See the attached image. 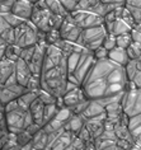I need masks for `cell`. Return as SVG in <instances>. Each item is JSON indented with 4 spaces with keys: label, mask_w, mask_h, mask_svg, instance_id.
I'll return each mask as SVG.
<instances>
[{
    "label": "cell",
    "mask_w": 141,
    "mask_h": 150,
    "mask_svg": "<svg viewBox=\"0 0 141 150\" xmlns=\"http://www.w3.org/2000/svg\"><path fill=\"white\" fill-rule=\"evenodd\" d=\"M6 132H8V131H1V130H0V139H1L3 136H4V135H5Z\"/></svg>",
    "instance_id": "obj_58"
},
{
    "label": "cell",
    "mask_w": 141,
    "mask_h": 150,
    "mask_svg": "<svg viewBox=\"0 0 141 150\" xmlns=\"http://www.w3.org/2000/svg\"><path fill=\"white\" fill-rule=\"evenodd\" d=\"M20 150H33V146L32 144H27L24 146H20Z\"/></svg>",
    "instance_id": "obj_55"
},
{
    "label": "cell",
    "mask_w": 141,
    "mask_h": 150,
    "mask_svg": "<svg viewBox=\"0 0 141 150\" xmlns=\"http://www.w3.org/2000/svg\"><path fill=\"white\" fill-rule=\"evenodd\" d=\"M74 113L71 112V110L70 108H68V107H62V108H60L59 110V113H57V116L55 118L56 120H59L60 122H62V123H66L69 121V118L71 117Z\"/></svg>",
    "instance_id": "obj_38"
},
{
    "label": "cell",
    "mask_w": 141,
    "mask_h": 150,
    "mask_svg": "<svg viewBox=\"0 0 141 150\" xmlns=\"http://www.w3.org/2000/svg\"><path fill=\"white\" fill-rule=\"evenodd\" d=\"M6 113V125H8V132L17 135L18 132L25 130L29 125L35 123L33 117L29 110L19 107L18 110L12 112H5Z\"/></svg>",
    "instance_id": "obj_5"
},
{
    "label": "cell",
    "mask_w": 141,
    "mask_h": 150,
    "mask_svg": "<svg viewBox=\"0 0 141 150\" xmlns=\"http://www.w3.org/2000/svg\"><path fill=\"white\" fill-rule=\"evenodd\" d=\"M85 123H87V118H85L83 115H73L71 117L69 118V121L65 123L64 129L66 131L73 132L74 135H78L84 129Z\"/></svg>",
    "instance_id": "obj_17"
},
{
    "label": "cell",
    "mask_w": 141,
    "mask_h": 150,
    "mask_svg": "<svg viewBox=\"0 0 141 150\" xmlns=\"http://www.w3.org/2000/svg\"><path fill=\"white\" fill-rule=\"evenodd\" d=\"M68 76V65L65 61L59 66L42 71V74H41V87L43 91L51 93L56 98H62L65 96Z\"/></svg>",
    "instance_id": "obj_2"
},
{
    "label": "cell",
    "mask_w": 141,
    "mask_h": 150,
    "mask_svg": "<svg viewBox=\"0 0 141 150\" xmlns=\"http://www.w3.org/2000/svg\"><path fill=\"white\" fill-rule=\"evenodd\" d=\"M18 98H19V97H18L13 91H10L9 88H3V92H1V99H0V104L5 106V104H8V103H10V102H13V100H17Z\"/></svg>",
    "instance_id": "obj_32"
},
{
    "label": "cell",
    "mask_w": 141,
    "mask_h": 150,
    "mask_svg": "<svg viewBox=\"0 0 141 150\" xmlns=\"http://www.w3.org/2000/svg\"><path fill=\"white\" fill-rule=\"evenodd\" d=\"M0 37L8 45H14V28L10 27L1 16H0Z\"/></svg>",
    "instance_id": "obj_23"
},
{
    "label": "cell",
    "mask_w": 141,
    "mask_h": 150,
    "mask_svg": "<svg viewBox=\"0 0 141 150\" xmlns=\"http://www.w3.org/2000/svg\"><path fill=\"white\" fill-rule=\"evenodd\" d=\"M38 99L44 104V106H49V104H57L59 98H56V97L52 96L51 93L41 89V91H38Z\"/></svg>",
    "instance_id": "obj_31"
},
{
    "label": "cell",
    "mask_w": 141,
    "mask_h": 150,
    "mask_svg": "<svg viewBox=\"0 0 141 150\" xmlns=\"http://www.w3.org/2000/svg\"><path fill=\"white\" fill-rule=\"evenodd\" d=\"M107 35H108V33L106 31L104 24L98 25V27L83 29V32H81L76 45H79L80 47L93 52L101 46H103V42H104V38L107 37Z\"/></svg>",
    "instance_id": "obj_4"
},
{
    "label": "cell",
    "mask_w": 141,
    "mask_h": 150,
    "mask_svg": "<svg viewBox=\"0 0 141 150\" xmlns=\"http://www.w3.org/2000/svg\"><path fill=\"white\" fill-rule=\"evenodd\" d=\"M14 73H16V62L3 59L0 61V85L3 88H4V85L9 78L14 75Z\"/></svg>",
    "instance_id": "obj_16"
},
{
    "label": "cell",
    "mask_w": 141,
    "mask_h": 150,
    "mask_svg": "<svg viewBox=\"0 0 141 150\" xmlns=\"http://www.w3.org/2000/svg\"><path fill=\"white\" fill-rule=\"evenodd\" d=\"M29 112H31L32 117H33V121L37 125H39L41 127L43 126V112H44V104L41 102V100L37 98L35 102L31 104L29 107Z\"/></svg>",
    "instance_id": "obj_20"
},
{
    "label": "cell",
    "mask_w": 141,
    "mask_h": 150,
    "mask_svg": "<svg viewBox=\"0 0 141 150\" xmlns=\"http://www.w3.org/2000/svg\"><path fill=\"white\" fill-rule=\"evenodd\" d=\"M81 56V51L80 52H73V54L68 55V59H66V65H68V74L71 75L74 74V71L76 70V66L79 64Z\"/></svg>",
    "instance_id": "obj_30"
},
{
    "label": "cell",
    "mask_w": 141,
    "mask_h": 150,
    "mask_svg": "<svg viewBox=\"0 0 141 150\" xmlns=\"http://www.w3.org/2000/svg\"><path fill=\"white\" fill-rule=\"evenodd\" d=\"M116 142H117V145L120 146V149H121V150H130L133 145H135L133 142L127 141V140H117Z\"/></svg>",
    "instance_id": "obj_50"
},
{
    "label": "cell",
    "mask_w": 141,
    "mask_h": 150,
    "mask_svg": "<svg viewBox=\"0 0 141 150\" xmlns=\"http://www.w3.org/2000/svg\"><path fill=\"white\" fill-rule=\"evenodd\" d=\"M127 54L130 60H137L141 59V45L132 42L131 46L127 48Z\"/></svg>",
    "instance_id": "obj_36"
},
{
    "label": "cell",
    "mask_w": 141,
    "mask_h": 150,
    "mask_svg": "<svg viewBox=\"0 0 141 150\" xmlns=\"http://www.w3.org/2000/svg\"><path fill=\"white\" fill-rule=\"evenodd\" d=\"M85 100H89L87 97H85L83 89L79 88L76 91H73V92H69L62 97V102H64V106L68 107V108H74L76 107L78 104L85 102Z\"/></svg>",
    "instance_id": "obj_15"
},
{
    "label": "cell",
    "mask_w": 141,
    "mask_h": 150,
    "mask_svg": "<svg viewBox=\"0 0 141 150\" xmlns=\"http://www.w3.org/2000/svg\"><path fill=\"white\" fill-rule=\"evenodd\" d=\"M4 19L8 22V24L10 25L12 28H18L19 25H22L24 23V22H27V21H23V19H20L19 17H17L16 14H13V13H8V14H4V16H1Z\"/></svg>",
    "instance_id": "obj_33"
},
{
    "label": "cell",
    "mask_w": 141,
    "mask_h": 150,
    "mask_svg": "<svg viewBox=\"0 0 141 150\" xmlns=\"http://www.w3.org/2000/svg\"><path fill=\"white\" fill-rule=\"evenodd\" d=\"M14 6V1H0V16L12 13Z\"/></svg>",
    "instance_id": "obj_47"
},
{
    "label": "cell",
    "mask_w": 141,
    "mask_h": 150,
    "mask_svg": "<svg viewBox=\"0 0 141 150\" xmlns=\"http://www.w3.org/2000/svg\"><path fill=\"white\" fill-rule=\"evenodd\" d=\"M132 27L130 24H127L125 21L122 19H117L113 23V31L112 35L114 36H120V35H125V33H131Z\"/></svg>",
    "instance_id": "obj_29"
},
{
    "label": "cell",
    "mask_w": 141,
    "mask_h": 150,
    "mask_svg": "<svg viewBox=\"0 0 141 150\" xmlns=\"http://www.w3.org/2000/svg\"><path fill=\"white\" fill-rule=\"evenodd\" d=\"M75 137H76V135H74L73 132H70V131L64 130V132L56 139V141H55L49 149H51V150H65L73 144V141Z\"/></svg>",
    "instance_id": "obj_18"
},
{
    "label": "cell",
    "mask_w": 141,
    "mask_h": 150,
    "mask_svg": "<svg viewBox=\"0 0 141 150\" xmlns=\"http://www.w3.org/2000/svg\"><path fill=\"white\" fill-rule=\"evenodd\" d=\"M47 3V8L50 9L51 13H54L55 16L57 17H61V18H66L69 17V14L66 13V10L64 9L61 1H55V0H50V1H46Z\"/></svg>",
    "instance_id": "obj_26"
},
{
    "label": "cell",
    "mask_w": 141,
    "mask_h": 150,
    "mask_svg": "<svg viewBox=\"0 0 141 150\" xmlns=\"http://www.w3.org/2000/svg\"><path fill=\"white\" fill-rule=\"evenodd\" d=\"M104 150H121L120 149V146L117 145V142H114V144H112V145H109L108 148H106Z\"/></svg>",
    "instance_id": "obj_54"
},
{
    "label": "cell",
    "mask_w": 141,
    "mask_h": 150,
    "mask_svg": "<svg viewBox=\"0 0 141 150\" xmlns=\"http://www.w3.org/2000/svg\"><path fill=\"white\" fill-rule=\"evenodd\" d=\"M35 51H36V46H31V47H25V48H22V52H20V60H23L25 64H31L32 59H33V55H35Z\"/></svg>",
    "instance_id": "obj_37"
},
{
    "label": "cell",
    "mask_w": 141,
    "mask_h": 150,
    "mask_svg": "<svg viewBox=\"0 0 141 150\" xmlns=\"http://www.w3.org/2000/svg\"><path fill=\"white\" fill-rule=\"evenodd\" d=\"M64 9L66 10L68 14H73L74 12L78 10V6H79V1H75V0H62L61 1Z\"/></svg>",
    "instance_id": "obj_42"
},
{
    "label": "cell",
    "mask_w": 141,
    "mask_h": 150,
    "mask_svg": "<svg viewBox=\"0 0 141 150\" xmlns=\"http://www.w3.org/2000/svg\"><path fill=\"white\" fill-rule=\"evenodd\" d=\"M104 113H106V110L97 102V100H89V104H88L87 110L84 111L83 116L87 118V121H88V120L99 117V116H102Z\"/></svg>",
    "instance_id": "obj_21"
},
{
    "label": "cell",
    "mask_w": 141,
    "mask_h": 150,
    "mask_svg": "<svg viewBox=\"0 0 141 150\" xmlns=\"http://www.w3.org/2000/svg\"><path fill=\"white\" fill-rule=\"evenodd\" d=\"M114 132H116L117 140H127V141H131L135 144L128 126H125V125H122V123H117V125H114Z\"/></svg>",
    "instance_id": "obj_24"
},
{
    "label": "cell",
    "mask_w": 141,
    "mask_h": 150,
    "mask_svg": "<svg viewBox=\"0 0 141 150\" xmlns=\"http://www.w3.org/2000/svg\"><path fill=\"white\" fill-rule=\"evenodd\" d=\"M46 150H51V149H49V148H47V149H46Z\"/></svg>",
    "instance_id": "obj_61"
},
{
    "label": "cell",
    "mask_w": 141,
    "mask_h": 150,
    "mask_svg": "<svg viewBox=\"0 0 141 150\" xmlns=\"http://www.w3.org/2000/svg\"><path fill=\"white\" fill-rule=\"evenodd\" d=\"M33 9H35V1H14V6L12 13L16 14L17 17H19L23 21H31Z\"/></svg>",
    "instance_id": "obj_12"
},
{
    "label": "cell",
    "mask_w": 141,
    "mask_h": 150,
    "mask_svg": "<svg viewBox=\"0 0 141 150\" xmlns=\"http://www.w3.org/2000/svg\"><path fill=\"white\" fill-rule=\"evenodd\" d=\"M37 37H38V29L31 21L24 22L22 25L14 29V45L20 48L36 46Z\"/></svg>",
    "instance_id": "obj_6"
},
{
    "label": "cell",
    "mask_w": 141,
    "mask_h": 150,
    "mask_svg": "<svg viewBox=\"0 0 141 150\" xmlns=\"http://www.w3.org/2000/svg\"><path fill=\"white\" fill-rule=\"evenodd\" d=\"M108 60H111L112 62L117 64V65H120L122 67H125L130 62V57H128L127 50H125V48H121V47H116L114 50L109 51Z\"/></svg>",
    "instance_id": "obj_19"
},
{
    "label": "cell",
    "mask_w": 141,
    "mask_h": 150,
    "mask_svg": "<svg viewBox=\"0 0 141 150\" xmlns=\"http://www.w3.org/2000/svg\"><path fill=\"white\" fill-rule=\"evenodd\" d=\"M106 121H107V115H102L99 117H95V118H92V120H88L85 126L87 129L89 130V132L92 134L93 139H98L101 137V135L103 134V131L106 129Z\"/></svg>",
    "instance_id": "obj_13"
},
{
    "label": "cell",
    "mask_w": 141,
    "mask_h": 150,
    "mask_svg": "<svg viewBox=\"0 0 141 150\" xmlns=\"http://www.w3.org/2000/svg\"><path fill=\"white\" fill-rule=\"evenodd\" d=\"M103 47L106 48L107 51H112L117 47V40L114 35H107V37L104 38V42H103Z\"/></svg>",
    "instance_id": "obj_43"
},
{
    "label": "cell",
    "mask_w": 141,
    "mask_h": 150,
    "mask_svg": "<svg viewBox=\"0 0 141 150\" xmlns=\"http://www.w3.org/2000/svg\"><path fill=\"white\" fill-rule=\"evenodd\" d=\"M127 83L125 67L111 60H103L95 61L81 89L89 100H95L126 92Z\"/></svg>",
    "instance_id": "obj_1"
},
{
    "label": "cell",
    "mask_w": 141,
    "mask_h": 150,
    "mask_svg": "<svg viewBox=\"0 0 141 150\" xmlns=\"http://www.w3.org/2000/svg\"><path fill=\"white\" fill-rule=\"evenodd\" d=\"M108 55H109V51H107L103 46L97 48L95 51H93V56H94L95 61H103V60H108Z\"/></svg>",
    "instance_id": "obj_44"
},
{
    "label": "cell",
    "mask_w": 141,
    "mask_h": 150,
    "mask_svg": "<svg viewBox=\"0 0 141 150\" xmlns=\"http://www.w3.org/2000/svg\"><path fill=\"white\" fill-rule=\"evenodd\" d=\"M126 3L130 4L131 6H135V8L141 9V0H128V1H126Z\"/></svg>",
    "instance_id": "obj_53"
},
{
    "label": "cell",
    "mask_w": 141,
    "mask_h": 150,
    "mask_svg": "<svg viewBox=\"0 0 141 150\" xmlns=\"http://www.w3.org/2000/svg\"><path fill=\"white\" fill-rule=\"evenodd\" d=\"M122 107H123L125 115H127L130 118L141 116V89L125 92Z\"/></svg>",
    "instance_id": "obj_7"
},
{
    "label": "cell",
    "mask_w": 141,
    "mask_h": 150,
    "mask_svg": "<svg viewBox=\"0 0 141 150\" xmlns=\"http://www.w3.org/2000/svg\"><path fill=\"white\" fill-rule=\"evenodd\" d=\"M27 89L28 92H38L42 89L41 87V76H37V75H33L31 78V80L28 81L27 84Z\"/></svg>",
    "instance_id": "obj_39"
},
{
    "label": "cell",
    "mask_w": 141,
    "mask_h": 150,
    "mask_svg": "<svg viewBox=\"0 0 141 150\" xmlns=\"http://www.w3.org/2000/svg\"><path fill=\"white\" fill-rule=\"evenodd\" d=\"M132 83L135 84V87L137 89H141V59H139V70H137L135 76H133Z\"/></svg>",
    "instance_id": "obj_49"
},
{
    "label": "cell",
    "mask_w": 141,
    "mask_h": 150,
    "mask_svg": "<svg viewBox=\"0 0 141 150\" xmlns=\"http://www.w3.org/2000/svg\"><path fill=\"white\" fill-rule=\"evenodd\" d=\"M41 129H42V127H41L39 125H37V123H32V125H29V126L27 127V129H25V131H27V132H28V134L33 137V136H35V135H36L37 132H38V131H39Z\"/></svg>",
    "instance_id": "obj_51"
},
{
    "label": "cell",
    "mask_w": 141,
    "mask_h": 150,
    "mask_svg": "<svg viewBox=\"0 0 141 150\" xmlns=\"http://www.w3.org/2000/svg\"><path fill=\"white\" fill-rule=\"evenodd\" d=\"M80 87H78L76 84L74 83H70V81H68V84H66V91H65V94L69 92H73V91H76V89H79Z\"/></svg>",
    "instance_id": "obj_52"
},
{
    "label": "cell",
    "mask_w": 141,
    "mask_h": 150,
    "mask_svg": "<svg viewBox=\"0 0 141 150\" xmlns=\"http://www.w3.org/2000/svg\"><path fill=\"white\" fill-rule=\"evenodd\" d=\"M116 40H117V47L125 48V50H127V48L131 46V43H132L131 33H125V35L116 36Z\"/></svg>",
    "instance_id": "obj_34"
},
{
    "label": "cell",
    "mask_w": 141,
    "mask_h": 150,
    "mask_svg": "<svg viewBox=\"0 0 141 150\" xmlns=\"http://www.w3.org/2000/svg\"><path fill=\"white\" fill-rule=\"evenodd\" d=\"M1 92H3V87L0 85V99H1Z\"/></svg>",
    "instance_id": "obj_60"
},
{
    "label": "cell",
    "mask_w": 141,
    "mask_h": 150,
    "mask_svg": "<svg viewBox=\"0 0 141 150\" xmlns=\"http://www.w3.org/2000/svg\"><path fill=\"white\" fill-rule=\"evenodd\" d=\"M1 106H3V104H0V107H1Z\"/></svg>",
    "instance_id": "obj_62"
},
{
    "label": "cell",
    "mask_w": 141,
    "mask_h": 150,
    "mask_svg": "<svg viewBox=\"0 0 141 150\" xmlns=\"http://www.w3.org/2000/svg\"><path fill=\"white\" fill-rule=\"evenodd\" d=\"M69 17L80 29H88L104 24V19L102 17L89 12H83V10H76L73 14H70Z\"/></svg>",
    "instance_id": "obj_8"
},
{
    "label": "cell",
    "mask_w": 141,
    "mask_h": 150,
    "mask_svg": "<svg viewBox=\"0 0 141 150\" xmlns=\"http://www.w3.org/2000/svg\"><path fill=\"white\" fill-rule=\"evenodd\" d=\"M37 98H38V92H27V93H24L22 97L18 98V103H19V106L22 108L29 110L31 104L35 102Z\"/></svg>",
    "instance_id": "obj_25"
},
{
    "label": "cell",
    "mask_w": 141,
    "mask_h": 150,
    "mask_svg": "<svg viewBox=\"0 0 141 150\" xmlns=\"http://www.w3.org/2000/svg\"><path fill=\"white\" fill-rule=\"evenodd\" d=\"M133 29H135V31H137L139 33H141V23H139V24H136L135 27H133Z\"/></svg>",
    "instance_id": "obj_56"
},
{
    "label": "cell",
    "mask_w": 141,
    "mask_h": 150,
    "mask_svg": "<svg viewBox=\"0 0 141 150\" xmlns=\"http://www.w3.org/2000/svg\"><path fill=\"white\" fill-rule=\"evenodd\" d=\"M46 47L47 46L36 45L35 55H33V59H32L31 64H29V69H31L33 75L41 76V74H42V67H43L44 57H46Z\"/></svg>",
    "instance_id": "obj_11"
},
{
    "label": "cell",
    "mask_w": 141,
    "mask_h": 150,
    "mask_svg": "<svg viewBox=\"0 0 141 150\" xmlns=\"http://www.w3.org/2000/svg\"><path fill=\"white\" fill-rule=\"evenodd\" d=\"M130 150H141V148H140V146H137V145H133Z\"/></svg>",
    "instance_id": "obj_57"
},
{
    "label": "cell",
    "mask_w": 141,
    "mask_h": 150,
    "mask_svg": "<svg viewBox=\"0 0 141 150\" xmlns=\"http://www.w3.org/2000/svg\"><path fill=\"white\" fill-rule=\"evenodd\" d=\"M59 106L57 104H49V106H44V112H43V126L47 125L49 122H51L52 120H55V117L59 113ZM42 126V127H43Z\"/></svg>",
    "instance_id": "obj_27"
},
{
    "label": "cell",
    "mask_w": 141,
    "mask_h": 150,
    "mask_svg": "<svg viewBox=\"0 0 141 150\" xmlns=\"http://www.w3.org/2000/svg\"><path fill=\"white\" fill-rule=\"evenodd\" d=\"M65 150H74V146H73V145H70L69 148H68V149H65Z\"/></svg>",
    "instance_id": "obj_59"
},
{
    "label": "cell",
    "mask_w": 141,
    "mask_h": 150,
    "mask_svg": "<svg viewBox=\"0 0 141 150\" xmlns=\"http://www.w3.org/2000/svg\"><path fill=\"white\" fill-rule=\"evenodd\" d=\"M20 52H22V48L18 47L17 45H8L5 48L4 59L10 60V61H13V62H17L18 60L20 59Z\"/></svg>",
    "instance_id": "obj_28"
},
{
    "label": "cell",
    "mask_w": 141,
    "mask_h": 150,
    "mask_svg": "<svg viewBox=\"0 0 141 150\" xmlns=\"http://www.w3.org/2000/svg\"><path fill=\"white\" fill-rule=\"evenodd\" d=\"M126 8L128 9V12H130V14H131L133 22H135V24L141 23V9L135 8V6H131L130 4H127V3H126Z\"/></svg>",
    "instance_id": "obj_45"
},
{
    "label": "cell",
    "mask_w": 141,
    "mask_h": 150,
    "mask_svg": "<svg viewBox=\"0 0 141 150\" xmlns=\"http://www.w3.org/2000/svg\"><path fill=\"white\" fill-rule=\"evenodd\" d=\"M32 146L36 150H46L49 148V134L41 129L32 139Z\"/></svg>",
    "instance_id": "obj_22"
},
{
    "label": "cell",
    "mask_w": 141,
    "mask_h": 150,
    "mask_svg": "<svg viewBox=\"0 0 141 150\" xmlns=\"http://www.w3.org/2000/svg\"><path fill=\"white\" fill-rule=\"evenodd\" d=\"M80 139L81 141L84 142V144H88V142H93L94 141V139H93V136H92V134L89 132V130L87 129V126H84V129L80 131L79 134L76 135Z\"/></svg>",
    "instance_id": "obj_46"
},
{
    "label": "cell",
    "mask_w": 141,
    "mask_h": 150,
    "mask_svg": "<svg viewBox=\"0 0 141 150\" xmlns=\"http://www.w3.org/2000/svg\"><path fill=\"white\" fill-rule=\"evenodd\" d=\"M16 76H17L18 83L25 88H27L28 81L31 80V78L33 76L32 71L29 69V65L25 64L23 60H20V59L16 62Z\"/></svg>",
    "instance_id": "obj_14"
},
{
    "label": "cell",
    "mask_w": 141,
    "mask_h": 150,
    "mask_svg": "<svg viewBox=\"0 0 141 150\" xmlns=\"http://www.w3.org/2000/svg\"><path fill=\"white\" fill-rule=\"evenodd\" d=\"M65 127V123H62V122H60L59 120H52L51 122H49L47 125H44L42 129L46 131L47 134H52V132H56V131H59V130H61V129H64Z\"/></svg>",
    "instance_id": "obj_35"
},
{
    "label": "cell",
    "mask_w": 141,
    "mask_h": 150,
    "mask_svg": "<svg viewBox=\"0 0 141 150\" xmlns=\"http://www.w3.org/2000/svg\"><path fill=\"white\" fill-rule=\"evenodd\" d=\"M17 141H18V144H19L20 146H24V145H27V144H32V136L29 135L27 131L23 130V131H20V132H18L17 135Z\"/></svg>",
    "instance_id": "obj_40"
},
{
    "label": "cell",
    "mask_w": 141,
    "mask_h": 150,
    "mask_svg": "<svg viewBox=\"0 0 141 150\" xmlns=\"http://www.w3.org/2000/svg\"><path fill=\"white\" fill-rule=\"evenodd\" d=\"M0 130L8 131V125H6V113L4 110V106L0 107Z\"/></svg>",
    "instance_id": "obj_48"
},
{
    "label": "cell",
    "mask_w": 141,
    "mask_h": 150,
    "mask_svg": "<svg viewBox=\"0 0 141 150\" xmlns=\"http://www.w3.org/2000/svg\"><path fill=\"white\" fill-rule=\"evenodd\" d=\"M65 18L57 17L50 12L46 1H35V9L31 18V22L36 25L39 32L49 33L54 29H60Z\"/></svg>",
    "instance_id": "obj_3"
},
{
    "label": "cell",
    "mask_w": 141,
    "mask_h": 150,
    "mask_svg": "<svg viewBox=\"0 0 141 150\" xmlns=\"http://www.w3.org/2000/svg\"><path fill=\"white\" fill-rule=\"evenodd\" d=\"M60 40H61V36H60V31H59V29H54V31H50L49 33H46V43H47V46H50V45H55Z\"/></svg>",
    "instance_id": "obj_41"
},
{
    "label": "cell",
    "mask_w": 141,
    "mask_h": 150,
    "mask_svg": "<svg viewBox=\"0 0 141 150\" xmlns=\"http://www.w3.org/2000/svg\"><path fill=\"white\" fill-rule=\"evenodd\" d=\"M95 64V59L93 56V52L89 51V50H84L81 51V56H80V60H79V64L76 66V70L74 71V76L76 78V80L83 85V83L87 79V76L90 73V70L93 69Z\"/></svg>",
    "instance_id": "obj_9"
},
{
    "label": "cell",
    "mask_w": 141,
    "mask_h": 150,
    "mask_svg": "<svg viewBox=\"0 0 141 150\" xmlns=\"http://www.w3.org/2000/svg\"><path fill=\"white\" fill-rule=\"evenodd\" d=\"M59 31H60L61 40L68 41V42L76 43L80 35H81V32H83V29H80L79 27H78V25L70 19V17H66L64 19V22H62V24H61V27H60Z\"/></svg>",
    "instance_id": "obj_10"
}]
</instances>
